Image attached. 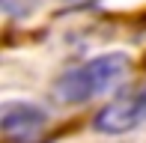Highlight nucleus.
Segmentation results:
<instances>
[{
    "label": "nucleus",
    "mask_w": 146,
    "mask_h": 143,
    "mask_svg": "<svg viewBox=\"0 0 146 143\" xmlns=\"http://www.w3.org/2000/svg\"><path fill=\"white\" fill-rule=\"evenodd\" d=\"M48 116L27 101H6L0 107V128L9 143H30L42 134Z\"/></svg>",
    "instance_id": "nucleus-3"
},
{
    "label": "nucleus",
    "mask_w": 146,
    "mask_h": 143,
    "mask_svg": "<svg viewBox=\"0 0 146 143\" xmlns=\"http://www.w3.org/2000/svg\"><path fill=\"white\" fill-rule=\"evenodd\" d=\"M128 66H131L128 54L96 57V60L84 63L81 69L66 72V75L54 83V95H57V101H63V105H84V101H90V99H96V95L113 89L125 77Z\"/></svg>",
    "instance_id": "nucleus-1"
},
{
    "label": "nucleus",
    "mask_w": 146,
    "mask_h": 143,
    "mask_svg": "<svg viewBox=\"0 0 146 143\" xmlns=\"http://www.w3.org/2000/svg\"><path fill=\"white\" fill-rule=\"evenodd\" d=\"M146 119V83L122 93L110 105H104L92 119V128L98 134H125L137 128Z\"/></svg>",
    "instance_id": "nucleus-2"
},
{
    "label": "nucleus",
    "mask_w": 146,
    "mask_h": 143,
    "mask_svg": "<svg viewBox=\"0 0 146 143\" xmlns=\"http://www.w3.org/2000/svg\"><path fill=\"white\" fill-rule=\"evenodd\" d=\"M63 3H72V6H81V3H92V0H63Z\"/></svg>",
    "instance_id": "nucleus-4"
}]
</instances>
